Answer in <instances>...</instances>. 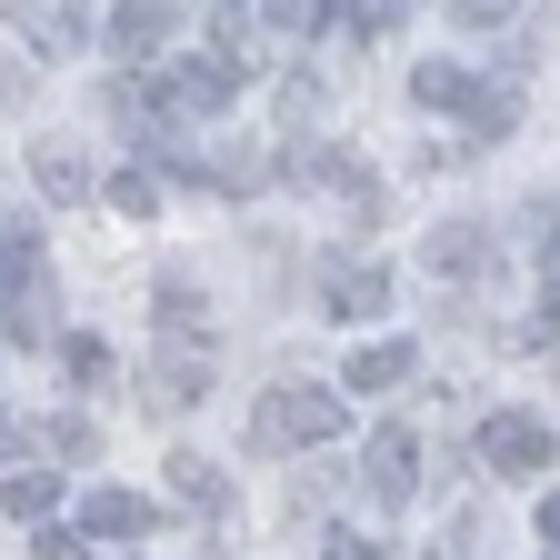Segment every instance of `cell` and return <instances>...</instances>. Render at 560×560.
Instances as JSON below:
<instances>
[{"mask_svg":"<svg viewBox=\"0 0 560 560\" xmlns=\"http://www.w3.org/2000/svg\"><path fill=\"white\" fill-rule=\"evenodd\" d=\"M320 560H381V550H371V540H330Z\"/></svg>","mask_w":560,"mask_h":560,"instance_id":"83f0119b","label":"cell"},{"mask_svg":"<svg viewBox=\"0 0 560 560\" xmlns=\"http://www.w3.org/2000/svg\"><path fill=\"white\" fill-rule=\"evenodd\" d=\"M330 431H340V400H330V390H311V381L260 390V410H250V451H260V460H280V451L301 460V451H320Z\"/></svg>","mask_w":560,"mask_h":560,"instance_id":"6da1fadb","label":"cell"},{"mask_svg":"<svg viewBox=\"0 0 560 560\" xmlns=\"http://www.w3.org/2000/svg\"><path fill=\"white\" fill-rule=\"evenodd\" d=\"M0 301H11V340L40 350V330H50V270H40L31 231H0Z\"/></svg>","mask_w":560,"mask_h":560,"instance_id":"3957f363","label":"cell"},{"mask_svg":"<svg viewBox=\"0 0 560 560\" xmlns=\"http://www.w3.org/2000/svg\"><path fill=\"white\" fill-rule=\"evenodd\" d=\"M260 21L280 40H311V31H330V0H260Z\"/></svg>","mask_w":560,"mask_h":560,"instance_id":"ffe728a7","label":"cell"},{"mask_svg":"<svg viewBox=\"0 0 560 560\" xmlns=\"http://www.w3.org/2000/svg\"><path fill=\"white\" fill-rule=\"evenodd\" d=\"M301 171H311V180H320L330 200H350V210H361V221H381V180H371L361 161H350V151H311Z\"/></svg>","mask_w":560,"mask_h":560,"instance_id":"9a60e30c","label":"cell"},{"mask_svg":"<svg viewBox=\"0 0 560 560\" xmlns=\"http://www.w3.org/2000/svg\"><path fill=\"white\" fill-rule=\"evenodd\" d=\"M31 560H91V550H81V530H40V540H31Z\"/></svg>","mask_w":560,"mask_h":560,"instance_id":"d4e9b609","label":"cell"},{"mask_svg":"<svg viewBox=\"0 0 560 560\" xmlns=\"http://www.w3.org/2000/svg\"><path fill=\"white\" fill-rule=\"evenodd\" d=\"M410 101H420V110L470 120L480 140H490V130H511V110H521L501 81H480V70H460V60H420V70H410Z\"/></svg>","mask_w":560,"mask_h":560,"instance_id":"7a4b0ae2","label":"cell"},{"mask_svg":"<svg viewBox=\"0 0 560 560\" xmlns=\"http://www.w3.org/2000/svg\"><path fill=\"white\" fill-rule=\"evenodd\" d=\"M11 101H21V81H11V70H0V110H11Z\"/></svg>","mask_w":560,"mask_h":560,"instance_id":"4dcf8cb0","label":"cell"},{"mask_svg":"<svg viewBox=\"0 0 560 560\" xmlns=\"http://www.w3.org/2000/svg\"><path fill=\"white\" fill-rule=\"evenodd\" d=\"M0 21H11L40 60H70L91 40V0H0Z\"/></svg>","mask_w":560,"mask_h":560,"instance_id":"8992f818","label":"cell"},{"mask_svg":"<svg viewBox=\"0 0 560 560\" xmlns=\"http://www.w3.org/2000/svg\"><path fill=\"white\" fill-rule=\"evenodd\" d=\"M420 260H431V280H480L490 270V231L480 221H441L431 241H420Z\"/></svg>","mask_w":560,"mask_h":560,"instance_id":"8fae6325","label":"cell"},{"mask_svg":"<svg viewBox=\"0 0 560 560\" xmlns=\"http://www.w3.org/2000/svg\"><path fill=\"white\" fill-rule=\"evenodd\" d=\"M60 361H70V381H81V390H101V381H110V340L81 330V340H60Z\"/></svg>","mask_w":560,"mask_h":560,"instance_id":"7402d4cb","label":"cell"},{"mask_svg":"<svg viewBox=\"0 0 560 560\" xmlns=\"http://www.w3.org/2000/svg\"><path fill=\"white\" fill-rule=\"evenodd\" d=\"M31 180H40V200H91V151H81V140H40Z\"/></svg>","mask_w":560,"mask_h":560,"instance_id":"5bb4252c","label":"cell"},{"mask_svg":"<svg viewBox=\"0 0 560 560\" xmlns=\"http://www.w3.org/2000/svg\"><path fill=\"white\" fill-rule=\"evenodd\" d=\"M210 60H221L231 81H250V70H260V31H250L241 0H210Z\"/></svg>","mask_w":560,"mask_h":560,"instance_id":"4fadbf2b","label":"cell"},{"mask_svg":"<svg viewBox=\"0 0 560 560\" xmlns=\"http://www.w3.org/2000/svg\"><path fill=\"white\" fill-rule=\"evenodd\" d=\"M460 11H470V21H511L521 0H460Z\"/></svg>","mask_w":560,"mask_h":560,"instance_id":"4316f807","label":"cell"},{"mask_svg":"<svg viewBox=\"0 0 560 560\" xmlns=\"http://www.w3.org/2000/svg\"><path fill=\"white\" fill-rule=\"evenodd\" d=\"M420 371V350L410 340H371V350H350V390H400Z\"/></svg>","mask_w":560,"mask_h":560,"instance_id":"e0dca14e","label":"cell"},{"mask_svg":"<svg viewBox=\"0 0 560 560\" xmlns=\"http://www.w3.org/2000/svg\"><path fill=\"white\" fill-rule=\"evenodd\" d=\"M110 200L130 210V221H151V210H161V180H151V171H120V180H110Z\"/></svg>","mask_w":560,"mask_h":560,"instance_id":"603a6c76","label":"cell"},{"mask_svg":"<svg viewBox=\"0 0 560 560\" xmlns=\"http://www.w3.org/2000/svg\"><path fill=\"white\" fill-rule=\"evenodd\" d=\"M540 241H550V250H540V260H560V200H550V210H540Z\"/></svg>","mask_w":560,"mask_h":560,"instance_id":"f1b7e54d","label":"cell"},{"mask_svg":"<svg viewBox=\"0 0 560 560\" xmlns=\"http://www.w3.org/2000/svg\"><path fill=\"white\" fill-rule=\"evenodd\" d=\"M171 490H180V501H200L210 521H221V511H241L231 470H221V460H200V451H171Z\"/></svg>","mask_w":560,"mask_h":560,"instance_id":"2e32d148","label":"cell"},{"mask_svg":"<svg viewBox=\"0 0 560 560\" xmlns=\"http://www.w3.org/2000/svg\"><path fill=\"white\" fill-rule=\"evenodd\" d=\"M361 490H371V511H410V490H420V431H371L361 451Z\"/></svg>","mask_w":560,"mask_h":560,"instance_id":"5b68a950","label":"cell"},{"mask_svg":"<svg viewBox=\"0 0 560 560\" xmlns=\"http://www.w3.org/2000/svg\"><path fill=\"white\" fill-rule=\"evenodd\" d=\"M530 521H540V540H550V550H560V490H550V501H540V511H530Z\"/></svg>","mask_w":560,"mask_h":560,"instance_id":"484cf974","label":"cell"},{"mask_svg":"<svg viewBox=\"0 0 560 560\" xmlns=\"http://www.w3.org/2000/svg\"><path fill=\"white\" fill-rule=\"evenodd\" d=\"M340 11H350V31H361V40H371V31H390V21L410 11V0H340Z\"/></svg>","mask_w":560,"mask_h":560,"instance_id":"cb8c5ba5","label":"cell"},{"mask_svg":"<svg viewBox=\"0 0 560 560\" xmlns=\"http://www.w3.org/2000/svg\"><path fill=\"white\" fill-rule=\"evenodd\" d=\"M480 460L501 470V480H530V470H550V431L530 410H490L480 420Z\"/></svg>","mask_w":560,"mask_h":560,"instance_id":"52a82bcc","label":"cell"},{"mask_svg":"<svg viewBox=\"0 0 560 560\" xmlns=\"http://www.w3.org/2000/svg\"><path fill=\"white\" fill-rule=\"evenodd\" d=\"M11 451H21V420H0V460H11Z\"/></svg>","mask_w":560,"mask_h":560,"instance_id":"f546056e","label":"cell"},{"mask_svg":"<svg viewBox=\"0 0 560 560\" xmlns=\"http://www.w3.org/2000/svg\"><path fill=\"white\" fill-rule=\"evenodd\" d=\"M40 431H50V460H91V451H101V431H91L81 410H60V420H40Z\"/></svg>","mask_w":560,"mask_h":560,"instance_id":"44dd1931","label":"cell"},{"mask_svg":"<svg viewBox=\"0 0 560 560\" xmlns=\"http://www.w3.org/2000/svg\"><path fill=\"white\" fill-rule=\"evenodd\" d=\"M151 521H161V511L140 501V490H120V480H110V490H91V501H81V530H91V540H140Z\"/></svg>","mask_w":560,"mask_h":560,"instance_id":"7c38bea8","label":"cell"},{"mask_svg":"<svg viewBox=\"0 0 560 560\" xmlns=\"http://www.w3.org/2000/svg\"><path fill=\"white\" fill-rule=\"evenodd\" d=\"M200 390H210V361H200V350H171V340H161V361L140 371V400H151V410L171 420V410H190Z\"/></svg>","mask_w":560,"mask_h":560,"instance_id":"9c48e42d","label":"cell"},{"mask_svg":"<svg viewBox=\"0 0 560 560\" xmlns=\"http://www.w3.org/2000/svg\"><path fill=\"white\" fill-rule=\"evenodd\" d=\"M171 31H180V0H120V11H110V50H120V70L161 60Z\"/></svg>","mask_w":560,"mask_h":560,"instance_id":"ba28073f","label":"cell"},{"mask_svg":"<svg viewBox=\"0 0 560 560\" xmlns=\"http://www.w3.org/2000/svg\"><path fill=\"white\" fill-rule=\"evenodd\" d=\"M0 511H11V521H31V530H50L60 480H50V470H0Z\"/></svg>","mask_w":560,"mask_h":560,"instance_id":"ac0fdd59","label":"cell"},{"mask_svg":"<svg viewBox=\"0 0 560 560\" xmlns=\"http://www.w3.org/2000/svg\"><path fill=\"white\" fill-rule=\"evenodd\" d=\"M320 301H330V320H381V311H390V280H381L371 260H330Z\"/></svg>","mask_w":560,"mask_h":560,"instance_id":"30bf717a","label":"cell"},{"mask_svg":"<svg viewBox=\"0 0 560 560\" xmlns=\"http://www.w3.org/2000/svg\"><path fill=\"white\" fill-rule=\"evenodd\" d=\"M231 91H241V81H231L221 60H171L161 91H151V130H161V120H221Z\"/></svg>","mask_w":560,"mask_h":560,"instance_id":"277c9868","label":"cell"},{"mask_svg":"<svg viewBox=\"0 0 560 560\" xmlns=\"http://www.w3.org/2000/svg\"><path fill=\"white\" fill-rule=\"evenodd\" d=\"M161 330H171V350H200L190 330H210V311H200V291H190V270H161Z\"/></svg>","mask_w":560,"mask_h":560,"instance_id":"d6986e66","label":"cell"}]
</instances>
